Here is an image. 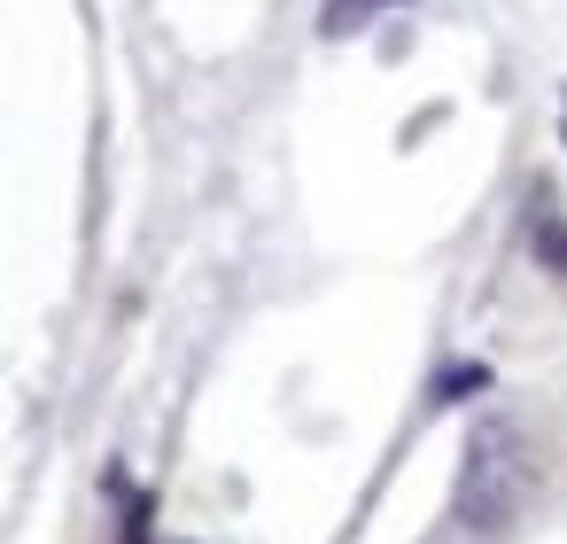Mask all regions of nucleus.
Returning <instances> with one entry per match:
<instances>
[{
    "mask_svg": "<svg viewBox=\"0 0 567 544\" xmlns=\"http://www.w3.org/2000/svg\"><path fill=\"white\" fill-rule=\"evenodd\" d=\"M559 133H567V102H559Z\"/></svg>",
    "mask_w": 567,
    "mask_h": 544,
    "instance_id": "obj_1",
    "label": "nucleus"
}]
</instances>
